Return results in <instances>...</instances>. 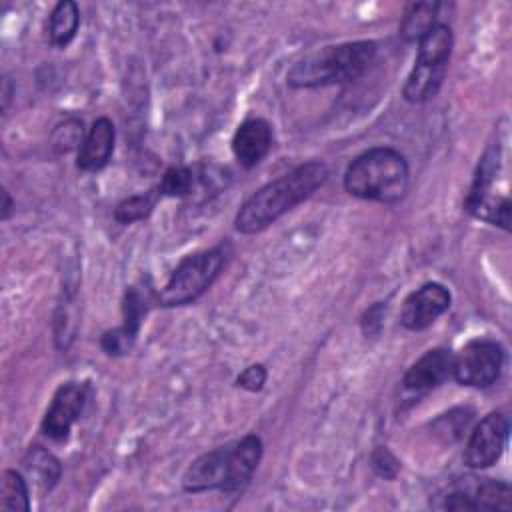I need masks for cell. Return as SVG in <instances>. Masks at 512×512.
Wrapping results in <instances>:
<instances>
[{
	"label": "cell",
	"instance_id": "obj_9",
	"mask_svg": "<svg viewBox=\"0 0 512 512\" xmlns=\"http://www.w3.org/2000/svg\"><path fill=\"white\" fill-rule=\"evenodd\" d=\"M88 398V386L80 382H66L62 384L54 396L52 402L42 418V432L60 442L66 440L70 434V428L80 418L84 404Z\"/></svg>",
	"mask_w": 512,
	"mask_h": 512
},
{
	"label": "cell",
	"instance_id": "obj_26",
	"mask_svg": "<svg viewBox=\"0 0 512 512\" xmlns=\"http://www.w3.org/2000/svg\"><path fill=\"white\" fill-rule=\"evenodd\" d=\"M266 368L262 364H252L248 368H244L238 378H236V386L248 392H258L262 390V386L266 384Z\"/></svg>",
	"mask_w": 512,
	"mask_h": 512
},
{
	"label": "cell",
	"instance_id": "obj_5",
	"mask_svg": "<svg viewBox=\"0 0 512 512\" xmlns=\"http://www.w3.org/2000/svg\"><path fill=\"white\" fill-rule=\"evenodd\" d=\"M226 262L224 246H216L204 252L186 256L170 274L166 284L156 294V300L164 308L184 306L202 296L218 278Z\"/></svg>",
	"mask_w": 512,
	"mask_h": 512
},
{
	"label": "cell",
	"instance_id": "obj_21",
	"mask_svg": "<svg viewBox=\"0 0 512 512\" xmlns=\"http://www.w3.org/2000/svg\"><path fill=\"white\" fill-rule=\"evenodd\" d=\"M0 510L4 512H26L30 510L28 484L16 470H4L0 480Z\"/></svg>",
	"mask_w": 512,
	"mask_h": 512
},
{
	"label": "cell",
	"instance_id": "obj_4",
	"mask_svg": "<svg viewBox=\"0 0 512 512\" xmlns=\"http://www.w3.org/2000/svg\"><path fill=\"white\" fill-rule=\"evenodd\" d=\"M376 56V42L356 40L324 46L300 58L286 74L292 88H316L352 82L366 72Z\"/></svg>",
	"mask_w": 512,
	"mask_h": 512
},
{
	"label": "cell",
	"instance_id": "obj_27",
	"mask_svg": "<svg viewBox=\"0 0 512 512\" xmlns=\"http://www.w3.org/2000/svg\"><path fill=\"white\" fill-rule=\"evenodd\" d=\"M2 198H4V204H2V218L6 220L10 216V210H12V200H10V194L8 190L2 192Z\"/></svg>",
	"mask_w": 512,
	"mask_h": 512
},
{
	"label": "cell",
	"instance_id": "obj_15",
	"mask_svg": "<svg viewBox=\"0 0 512 512\" xmlns=\"http://www.w3.org/2000/svg\"><path fill=\"white\" fill-rule=\"evenodd\" d=\"M452 44H454V38H452L450 26L438 22L418 40V54L414 62H422L430 66H448Z\"/></svg>",
	"mask_w": 512,
	"mask_h": 512
},
{
	"label": "cell",
	"instance_id": "obj_19",
	"mask_svg": "<svg viewBox=\"0 0 512 512\" xmlns=\"http://www.w3.org/2000/svg\"><path fill=\"white\" fill-rule=\"evenodd\" d=\"M440 4L438 2H416L404 14L400 24V34L406 42H418L436 22Z\"/></svg>",
	"mask_w": 512,
	"mask_h": 512
},
{
	"label": "cell",
	"instance_id": "obj_13",
	"mask_svg": "<svg viewBox=\"0 0 512 512\" xmlns=\"http://www.w3.org/2000/svg\"><path fill=\"white\" fill-rule=\"evenodd\" d=\"M272 148V128L262 118L244 120L232 138V152L244 168L256 166Z\"/></svg>",
	"mask_w": 512,
	"mask_h": 512
},
{
	"label": "cell",
	"instance_id": "obj_1",
	"mask_svg": "<svg viewBox=\"0 0 512 512\" xmlns=\"http://www.w3.org/2000/svg\"><path fill=\"white\" fill-rule=\"evenodd\" d=\"M328 178V166L312 160L296 166L284 176L256 190L238 210L234 228L240 234H256L276 222L282 214L304 202Z\"/></svg>",
	"mask_w": 512,
	"mask_h": 512
},
{
	"label": "cell",
	"instance_id": "obj_22",
	"mask_svg": "<svg viewBox=\"0 0 512 512\" xmlns=\"http://www.w3.org/2000/svg\"><path fill=\"white\" fill-rule=\"evenodd\" d=\"M160 192L158 188L150 190V192H144V194H136V196H130L126 200H122L116 210H114V218L116 222L120 224H132V222H138V220H144L146 216H150L156 200H158Z\"/></svg>",
	"mask_w": 512,
	"mask_h": 512
},
{
	"label": "cell",
	"instance_id": "obj_18",
	"mask_svg": "<svg viewBox=\"0 0 512 512\" xmlns=\"http://www.w3.org/2000/svg\"><path fill=\"white\" fill-rule=\"evenodd\" d=\"M464 208L484 220L490 222L494 226H500L504 230H508L510 226V200L506 196H496V194H484V196H466Z\"/></svg>",
	"mask_w": 512,
	"mask_h": 512
},
{
	"label": "cell",
	"instance_id": "obj_23",
	"mask_svg": "<svg viewBox=\"0 0 512 512\" xmlns=\"http://www.w3.org/2000/svg\"><path fill=\"white\" fill-rule=\"evenodd\" d=\"M86 134H84V124L82 120H66L62 124H58L52 132V146L58 152H68L76 146H82Z\"/></svg>",
	"mask_w": 512,
	"mask_h": 512
},
{
	"label": "cell",
	"instance_id": "obj_7",
	"mask_svg": "<svg viewBox=\"0 0 512 512\" xmlns=\"http://www.w3.org/2000/svg\"><path fill=\"white\" fill-rule=\"evenodd\" d=\"M504 366V350L494 340H472L452 356V376L458 384L470 388L492 386Z\"/></svg>",
	"mask_w": 512,
	"mask_h": 512
},
{
	"label": "cell",
	"instance_id": "obj_17",
	"mask_svg": "<svg viewBox=\"0 0 512 512\" xmlns=\"http://www.w3.org/2000/svg\"><path fill=\"white\" fill-rule=\"evenodd\" d=\"M24 468L42 492H50L60 478V462L42 446H30L24 456Z\"/></svg>",
	"mask_w": 512,
	"mask_h": 512
},
{
	"label": "cell",
	"instance_id": "obj_14",
	"mask_svg": "<svg viewBox=\"0 0 512 512\" xmlns=\"http://www.w3.org/2000/svg\"><path fill=\"white\" fill-rule=\"evenodd\" d=\"M446 70H448V66H430V64H422V62H414V66L404 82L402 96L414 104L434 98L442 86Z\"/></svg>",
	"mask_w": 512,
	"mask_h": 512
},
{
	"label": "cell",
	"instance_id": "obj_2",
	"mask_svg": "<svg viewBox=\"0 0 512 512\" xmlns=\"http://www.w3.org/2000/svg\"><path fill=\"white\" fill-rule=\"evenodd\" d=\"M262 460V440L248 434L238 442L218 446L198 456L182 476V488L190 494L242 490Z\"/></svg>",
	"mask_w": 512,
	"mask_h": 512
},
{
	"label": "cell",
	"instance_id": "obj_12",
	"mask_svg": "<svg viewBox=\"0 0 512 512\" xmlns=\"http://www.w3.org/2000/svg\"><path fill=\"white\" fill-rule=\"evenodd\" d=\"M114 140H116V132H114L112 120L106 116L96 118L88 130L82 146L78 148L76 166L82 172L102 170L114 152Z\"/></svg>",
	"mask_w": 512,
	"mask_h": 512
},
{
	"label": "cell",
	"instance_id": "obj_28",
	"mask_svg": "<svg viewBox=\"0 0 512 512\" xmlns=\"http://www.w3.org/2000/svg\"><path fill=\"white\" fill-rule=\"evenodd\" d=\"M10 92H8V78H4V110H6V106H8V96Z\"/></svg>",
	"mask_w": 512,
	"mask_h": 512
},
{
	"label": "cell",
	"instance_id": "obj_8",
	"mask_svg": "<svg viewBox=\"0 0 512 512\" xmlns=\"http://www.w3.org/2000/svg\"><path fill=\"white\" fill-rule=\"evenodd\" d=\"M508 440V420L502 412H490L472 430L466 448L464 464L472 470H484L498 462Z\"/></svg>",
	"mask_w": 512,
	"mask_h": 512
},
{
	"label": "cell",
	"instance_id": "obj_24",
	"mask_svg": "<svg viewBox=\"0 0 512 512\" xmlns=\"http://www.w3.org/2000/svg\"><path fill=\"white\" fill-rule=\"evenodd\" d=\"M136 334L138 332H134L122 324V326H116V328L104 332L100 338V346L108 356H122L132 350V346L136 342Z\"/></svg>",
	"mask_w": 512,
	"mask_h": 512
},
{
	"label": "cell",
	"instance_id": "obj_6",
	"mask_svg": "<svg viewBox=\"0 0 512 512\" xmlns=\"http://www.w3.org/2000/svg\"><path fill=\"white\" fill-rule=\"evenodd\" d=\"M434 502L440 510H510L512 494L506 482L464 476L450 482Z\"/></svg>",
	"mask_w": 512,
	"mask_h": 512
},
{
	"label": "cell",
	"instance_id": "obj_10",
	"mask_svg": "<svg viewBox=\"0 0 512 512\" xmlns=\"http://www.w3.org/2000/svg\"><path fill=\"white\" fill-rule=\"evenodd\" d=\"M450 300L446 286L440 282H426L404 300L400 322L408 330H424L450 308Z\"/></svg>",
	"mask_w": 512,
	"mask_h": 512
},
{
	"label": "cell",
	"instance_id": "obj_25",
	"mask_svg": "<svg viewBox=\"0 0 512 512\" xmlns=\"http://www.w3.org/2000/svg\"><path fill=\"white\" fill-rule=\"evenodd\" d=\"M370 466L372 470L380 476V478H386V480H392L396 478L398 470H400V462L396 460V456L384 448V446H378L372 456H370Z\"/></svg>",
	"mask_w": 512,
	"mask_h": 512
},
{
	"label": "cell",
	"instance_id": "obj_16",
	"mask_svg": "<svg viewBox=\"0 0 512 512\" xmlns=\"http://www.w3.org/2000/svg\"><path fill=\"white\" fill-rule=\"evenodd\" d=\"M78 24H80V10H78L76 2H72V0L58 2L48 18L50 42L56 48L68 46L78 32Z\"/></svg>",
	"mask_w": 512,
	"mask_h": 512
},
{
	"label": "cell",
	"instance_id": "obj_20",
	"mask_svg": "<svg viewBox=\"0 0 512 512\" xmlns=\"http://www.w3.org/2000/svg\"><path fill=\"white\" fill-rule=\"evenodd\" d=\"M202 174L196 168L190 166H172L164 172L160 184L156 186L160 196H172V198H182V196H192L194 190L200 186Z\"/></svg>",
	"mask_w": 512,
	"mask_h": 512
},
{
	"label": "cell",
	"instance_id": "obj_3",
	"mask_svg": "<svg viewBox=\"0 0 512 512\" xmlns=\"http://www.w3.org/2000/svg\"><path fill=\"white\" fill-rule=\"evenodd\" d=\"M410 170L406 158L388 146H378L356 156L344 172L348 194L380 204H396L408 192Z\"/></svg>",
	"mask_w": 512,
	"mask_h": 512
},
{
	"label": "cell",
	"instance_id": "obj_11",
	"mask_svg": "<svg viewBox=\"0 0 512 512\" xmlns=\"http://www.w3.org/2000/svg\"><path fill=\"white\" fill-rule=\"evenodd\" d=\"M448 376H452V354L446 348H432L406 370L402 386L406 392L422 396L438 388Z\"/></svg>",
	"mask_w": 512,
	"mask_h": 512
}]
</instances>
